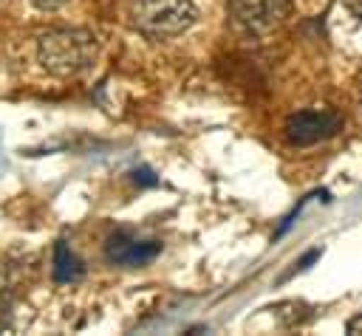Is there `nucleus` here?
Instances as JSON below:
<instances>
[{
	"mask_svg": "<svg viewBox=\"0 0 362 336\" xmlns=\"http://www.w3.org/2000/svg\"><path fill=\"white\" fill-rule=\"evenodd\" d=\"M345 330L351 336H362V313H354L348 322H345Z\"/></svg>",
	"mask_w": 362,
	"mask_h": 336,
	"instance_id": "0eeeda50",
	"label": "nucleus"
},
{
	"mask_svg": "<svg viewBox=\"0 0 362 336\" xmlns=\"http://www.w3.org/2000/svg\"><path fill=\"white\" fill-rule=\"evenodd\" d=\"M37 8H42V11H51V8H59L62 3H68V0H31Z\"/></svg>",
	"mask_w": 362,
	"mask_h": 336,
	"instance_id": "6e6552de",
	"label": "nucleus"
},
{
	"mask_svg": "<svg viewBox=\"0 0 362 336\" xmlns=\"http://www.w3.org/2000/svg\"><path fill=\"white\" fill-rule=\"evenodd\" d=\"M79 277H82V263L76 260V254L65 243H59L54 251V280L57 282H74Z\"/></svg>",
	"mask_w": 362,
	"mask_h": 336,
	"instance_id": "423d86ee",
	"label": "nucleus"
},
{
	"mask_svg": "<svg viewBox=\"0 0 362 336\" xmlns=\"http://www.w3.org/2000/svg\"><path fill=\"white\" fill-rule=\"evenodd\" d=\"M291 0H229L232 23L246 34H269L286 23Z\"/></svg>",
	"mask_w": 362,
	"mask_h": 336,
	"instance_id": "7ed1b4c3",
	"label": "nucleus"
},
{
	"mask_svg": "<svg viewBox=\"0 0 362 336\" xmlns=\"http://www.w3.org/2000/svg\"><path fill=\"white\" fill-rule=\"evenodd\" d=\"M342 6H345L354 17H362V0H342Z\"/></svg>",
	"mask_w": 362,
	"mask_h": 336,
	"instance_id": "1a4fd4ad",
	"label": "nucleus"
},
{
	"mask_svg": "<svg viewBox=\"0 0 362 336\" xmlns=\"http://www.w3.org/2000/svg\"><path fill=\"white\" fill-rule=\"evenodd\" d=\"M161 251V243L156 240H139V237H130V234H113L105 246V254L110 263L116 265H124V268H139V265H147L150 260H156Z\"/></svg>",
	"mask_w": 362,
	"mask_h": 336,
	"instance_id": "39448f33",
	"label": "nucleus"
},
{
	"mask_svg": "<svg viewBox=\"0 0 362 336\" xmlns=\"http://www.w3.org/2000/svg\"><path fill=\"white\" fill-rule=\"evenodd\" d=\"M127 17L136 31L153 40H167L184 34L195 17L198 8L192 0H130Z\"/></svg>",
	"mask_w": 362,
	"mask_h": 336,
	"instance_id": "f03ea898",
	"label": "nucleus"
},
{
	"mask_svg": "<svg viewBox=\"0 0 362 336\" xmlns=\"http://www.w3.org/2000/svg\"><path fill=\"white\" fill-rule=\"evenodd\" d=\"M342 127V116L337 110H297L286 119V141L291 147H311L337 136Z\"/></svg>",
	"mask_w": 362,
	"mask_h": 336,
	"instance_id": "20e7f679",
	"label": "nucleus"
},
{
	"mask_svg": "<svg viewBox=\"0 0 362 336\" xmlns=\"http://www.w3.org/2000/svg\"><path fill=\"white\" fill-rule=\"evenodd\" d=\"M37 56L54 76H76L96 56V37L85 28H57L40 37Z\"/></svg>",
	"mask_w": 362,
	"mask_h": 336,
	"instance_id": "f257e3e1",
	"label": "nucleus"
},
{
	"mask_svg": "<svg viewBox=\"0 0 362 336\" xmlns=\"http://www.w3.org/2000/svg\"><path fill=\"white\" fill-rule=\"evenodd\" d=\"M359 113H362V96H359Z\"/></svg>",
	"mask_w": 362,
	"mask_h": 336,
	"instance_id": "9d476101",
	"label": "nucleus"
}]
</instances>
